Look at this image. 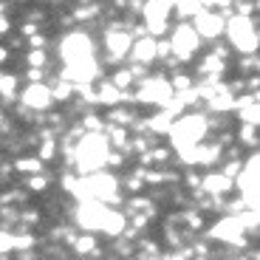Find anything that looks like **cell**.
<instances>
[{
  "label": "cell",
  "instance_id": "cell-23",
  "mask_svg": "<svg viewBox=\"0 0 260 260\" xmlns=\"http://www.w3.org/2000/svg\"><path fill=\"white\" fill-rule=\"evenodd\" d=\"M238 139H241V144L243 147H257V127L254 124H243L241 127V133H238Z\"/></svg>",
  "mask_w": 260,
  "mask_h": 260
},
{
  "label": "cell",
  "instance_id": "cell-32",
  "mask_svg": "<svg viewBox=\"0 0 260 260\" xmlns=\"http://www.w3.org/2000/svg\"><path fill=\"white\" fill-rule=\"evenodd\" d=\"M28 79H31V82H43V71H37V68H28Z\"/></svg>",
  "mask_w": 260,
  "mask_h": 260
},
{
  "label": "cell",
  "instance_id": "cell-3",
  "mask_svg": "<svg viewBox=\"0 0 260 260\" xmlns=\"http://www.w3.org/2000/svg\"><path fill=\"white\" fill-rule=\"evenodd\" d=\"M223 31L229 34V43L241 54H254L257 51V43H260V34H257V23L249 17H229L226 20V28Z\"/></svg>",
  "mask_w": 260,
  "mask_h": 260
},
{
  "label": "cell",
  "instance_id": "cell-11",
  "mask_svg": "<svg viewBox=\"0 0 260 260\" xmlns=\"http://www.w3.org/2000/svg\"><path fill=\"white\" fill-rule=\"evenodd\" d=\"M20 102H23V108H28V111H46L48 105L54 102V99H51V88L43 85V82H31L26 91H23Z\"/></svg>",
  "mask_w": 260,
  "mask_h": 260
},
{
  "label": "cell",
  "instance_id": "cell-26",
  "mask_svg": "<svg viewBox=\"0 0 260 260\" xmlns=\"http://www.w3.org/2000/svg\"><path fill=\"white\" fill-rule=\"evenodd\" d=\"M46 51H31V54H28V57H26V62L28 65H31V68H37V71H43V65H46Z\"/></svg>",
  "mask_w": 260,
  "mask_h": 260
},
{
  "label": "cell",
  "instance_id": "cell-28",
  "mask_svg": "<svg viewBox=\"0 0 260 260\" xmlns=\"http://www.w3.org/2000/svg\"><path fill=\"white\" fill-rule=\"evenodd\" d=\"M54 150H57V147H54L51 139H48V142H43V147H40V161H51V158H54Z\"/></svg>",
  "mask_w": 260,
  "mask_h": 260
},
{
  "label": "cell",
  "instance_id": "cell-29",
  "mask_svg": "<svg viewBox=\"0 0 260 260\" xmlns=\"http://www.w3.org/2000/svg\"><path fill=\"white\" fill-rule=\"evenodd\" d=\"M28 187H31L34 192H43V189L48 187V178L46 176H43V178H40V176H28Z\"/></svg>",
  "mask_w": 260,
  "mask_h": 260
},
{
  "label": "cell",
  "instance_id": "cell-19",
  "mask_svg": "<svg viewBox=\"0 0 260 260\" xmlns=\"http://www.w3.org/2000/svg\"><path fill=\"white\" fill-rule=\"evenodd\" d=\"M238 116H241L243 124H254V127H257V116H260L257 99H254V102H249V105H243V108H238Z\"/></svg>",
  "mask_w": 260,
  "mask_h": 260
},
{
  "label": "cell",
  "instance_id": "cell-22",
  "mask_svg": "<svg viewBox=\"0 0 260 260\" xmlns=\"http://www.w3.org/2000/svg\"><path fill=\"white\" fill-rule=\"evenodd\" d=\"M147 127H150V130H156V133H170V127H173V116H170L167 111H161L158 116L150 119Z\"/></svg>",
  "mask_w": 260,
  "mask_h": 260
},
{
  "label": "cell",
  "instance_id": "cell-4",
  "mask_svg": "<svg viewBox=\"0 0 260 260\" xmlns=\"http://www.w3.org/2000/svg\"><path fill=\"white\" fill-rule=\"evenodd\" d=\"M170 12H173V0H147L144 3V28L153 40H158L170 28Z\"/></svg>",
  "mask_w": 260,
  "mask_h": 260
},
{
  "label": "cell",
  "instance_id": "cell-27",
  "mask_svg": "<svg viewBox=\"0 0 260 260\" xmlns=\"http://www.w3.org/2000/svg\"><path fill=\"white\" fill-rule=\"evenodd\" d=\"M14 249V235L12 232H0V254H9Z\"/></svg>",
  "mask_w": 260,
  "mask_h": 260
},
{
  "label": "cell",
  "instance_id": "cell-24",
  "mask_svg": "<svg viewBox=\"0 0 260 260\" xmlns=\"http://www.w3.org/2000/svg\"><path fill=\"white\" fill-rule=\"evenodd\" d=\"M133 79H136V77H133V71H116L111 77V85H113V88H119V91H124L127 85H133Z\"/></svg>",
  "mask_w": 260,
  "mask_h": 260
},
{
  "label": "cell",
  "instance_id": "cell-14",
  "mask_svg": "<svg viewBox=\"0 0 260 260\" xmlns=\"http://www.w3.org/2000/svg\"><path fill=\"white\" fill-rule=\"evenodd\" d=\"M232 187H235V181H232V178H226L223 173H212V176H207L201 181V189H204V192H209V195H215V198L223 195V192H229Z\"/></svg>",
  "mask_w": 260,
  "mask_h": 260
},
{
  "label": "cell",
  "instance_id": "cell-36",
  "mask_svg": "<svg viewBox=\"0 0 260 260\" xmlns=\"http://www.w3.org/2000/svg\"><path fill=\"white\" fill-rule=\"evenodd\" d=\"M0 122H3V113H0Z\"/></svg>",
  "mask_w": 260,
  "mask_h": 260
},
{
  "label": "cell",
  "instance_id": "cell-16",
  "mask_svg": "<svg viewBox=\"0 0 260 260\" xmlns=\"http://www.w3.org/2000/svg\"><path fill=\"white\" fill-rule=\"evenodd\" d=\"M124 91H119V88H113L111 79H105L102 85H99V91H96V102H105V105H113L116 108L119 102H122Z\"/></svg>",
  "mask_w": 260,
  "mask_h": 260
},
{
  "label": "cell",
  "instance_id": "cell-10",
  "mask_svg": "<svg viewBox=\"0 0 260 260\" xmlns=\"http://www.w3.org/2000/svg\"><path fill=\"white\" fill-rule=\"evenodd\" d=\"M215 241H226V243H235V246H243L246 238H243V226H241V218L238 215H229L226 221L215 223L212 232H209Z\"/></svg>",
  "mask_w": 260,
  "mask_h": 260
},
{
  "label": "cell",
  "instance_id": "cell-31",
  "mask_svg": "<svg viewBox=\"0 0 260 260\" xmlns=\"http://www.w3.org/2000/svg\"><path fill=\"white\" fill-rule=\"evenodd\" d=\"M127 189H130V192H139V189H142V178H130Z\"/></svg>",
  "mask_w": 260,
  "mask_h": 260
},
{
  "label": "cell",
  "instance_id": "cell-25",
  "mask_svg": "<svg viewBox=\"0 0 260 260\" xmlns=\"http://www.w3.org/2000/svg\"><path fill=\"white\" fill-rule=\"evenodd\" d=\"M71 93H74V88H71L68 82L51 88V99H54V102H65V99H71Z\"/></svg>",
  "mask_w": 260,
  "mask_h": 260
},
{
  "label": "cell",
  "instance_id": "cell-34",
  "mask_svg": "<svg viewBox=\"0 0 260 260\" xmlns=\"http://www.w3.org/2000/svg\"><path fill=\"white\" fill-rule=\"evenodd\" d=\"M6 57H9V48L0 46V62H6Z\"/></svg>",
  "mask_w": 260,
  "mask_h": 260
},
{
  "label": "cell",
  "instance_id": "cell-9",
  "mask_svg": "<svg viewBox=\"0 0 260 260\" xmlns=\"http://www.w3.org/2000/svg\"><path fill=\"white\" fill-rule=\"evenodd\" d=\"M108 215V207L99 201H82L77 209V221L85 232H93V229H102V221Z\"/></svg>",
  "mask_w": 260,
  "mask_h": 260
},
{
  "label": "cell",
  "instance_id": "cell-35",
  "mask_svg": "<svg viewBox=\"0 0 260 260\" xmlns=\"http://www.w3.org/2000/svg\"><path fill=\"white\" fill-rule=\"evenodd\" d=\"M238 3H246V0H238Z\"/></svg>",
  "mask_w": 260,
  "mask_h": 260
},
{
  "label": "cell",
  "instance_id": "cell-17",
  "mask_svg": "<svg viewBox=\"0 0 260 260\" xmlns=\"http://www.w3.org/2000/svg\"><path fill=\"white\" fill-rule=\"evenodd\" d=\"M17 85H20L17 74H0V96H3V99H14V96H17Z\"/></svg>",
  "mask_w": 260,
  "mask_h": 260
},
{
  "label": "cell",
  "instance_id": "cell-1",
  "mask_svg": "<svg viewBox=\"0 0 260 260\" xmlns=\"http://www.w3.org/2000/svg\"><path fill=\"white\" fill-rule=\"evenodd\" d=\"M108 153H111V144H108L105 133H88V136H82L77 142V147H74V158L79 164V173L82 176L85 173L88 176L99 173L105 167V161H108Z\"/></svg>",
  "mask_w": 260,
  "mask_h": 260
},
{
  "label": "cell",
  "instance_id": "cell-7",
  "mask_svg": "<svg viewBox=\"0 0 260 260\" xmlns=\"http://www.w3.org/2000/svg\"><path fill=\"white\" fill-rule=\"evenodd\" d=\"M59 54L65 57V65H68V62H77V59H88V57H93V43L88 40V34L74 31V34H68V37L62 40Z\"/></svg>",
  "mask_w": 260,
  "mask_h": 260
},
{
  "label": "cell",
  "instance_id": "cell-8",
  "mask_svg": "<svg viewBox=\"0 0 260 260\" xmlns=\"http://www.w3.org/2000/svg\"><path fill=\"white\" fill-rule=\"evenodd\" d=\"M195 34L201 40H215L221 37L223 28H226V20H223V14L218 12H209V9H201V12L195 14Z\"/></svg>",
  "mask_w": 260,
  "mask_h": 260
},
{
  "label": "cell",
  "instance_id": "cell-33",
  "mask_svg": "<svg viewBox=\"0 0 260 260\" xmlns=\"http://www.w3.org/2000/svg\"><path fill=\"white\" fill-rule=\"evenodd\" d=\"M6 31H9V20L0 17V34H6Z\"/></svg>",
  "mask_w": 260,
  "mask_h": 260
},
{
  "label": "cell",
  "instance_id": "cell-21",
  "mask_svg": "<svg viewBox=\"0 0 260 260\" xmlns=\"http://www.w3.org/2000/svg\"><path fill=\"white\" fill-rule=\"evenodd\" d=\"M74 249H77L79 257H85L88 252H96V241H93V235H79V238H74Z\"/></svg>",
  "mask_w": 260,
  "mask_h": 260
},
{
  "label": "cell",
  "instance_id": "cell-13",
  "mask_svg": "<svg viewBox=\"0 0 260 260\" xmlns=\"http://www.w3.org/2000/svg\"><path fill=\"white\" fill-rule=\"evenodd\" d=\"M130 59L136 65H144L147 68L153 59H156V40L153 37H142V40H133V46H130Z\"/></svg>",
  "mask_w": 260,
  "mask_h": 260
},
{
  "label": "cell",
  "instance_id": "cell-15",
  "mask_svg": "<svg viewBox=\"0 0 260 260\" xmlns=\"http://www.w3.org/2000/svg\"><path fill=\"white\" fill-rule=\"evenodd\" d=\"M124 226H127V218L119 209H108V215H105V221H102V232L108 238H119L124 232Z\"/></svg>",
  "mask_w": 260,
  "mask_h": 260
},
{
  "label": "cell",
  "instance_id": "cell-6",
  "mask_svg": "<svg viewBox=\"0 0 260 260\" xmlns=\"http://www.w3.org/2000/svg\"><path fill=\"white\" fill-rule=\"evenodd\" d=\"M198 43H201V37H198L195 28L187 26V23L176 26V31H173V37H170V48H173L176 59H189L195 54V48H198Z\"/></svg>",
  "mask_w": 260,
  "mask_h": 260
},
{
  "label": "cell",
  "instance_id": "cell-30",
  "mask_svg": "<svg viewBox=\"0 0 260 260\" xmlns=\"http://www.w3.org/2000/svg\"><path fill=\"white\" fill-rule=\"evenodd\" d=\"M40 46H46V37H43V34H31V48L40 51Z\"/></svg>",
  "mask_w": 260,
  "mask_h": 260
},
{
  "label": "cell",
  "instance_id": "cell-20",
  "mask_svg": "<svg viewBox=\"0 0 260 260\" xmlns=\"http://www.w3.org/2000/svg\"><path fill=\"white\" fill-rule=\"evenodd\" d=\"M14 167H17L20 173H26V176H40V173H43V161H40V158H17Z\"/></svg>",
  "mask_w": 260,
  "mask_h": 260
},
{
  "label": "cell",
  "instance_id": "cell-5",
  "mask_svg": "<svg viewBox=\"0 0 260 260\" xmlns=\"http://www.w3.org/2000/svg\"><path fill=\"white\" fill-rule=\"evenodd\" d=\"M257 173H260V167H257V156H252L246 164L241 167V173L235 176V184L241 187V201H243V207H249V209H257Z\"/></svg>",
  "mask_w": 260,
  "mask_h": 260
},
{
  "label": "cell",
  "instance_id": "cell-12",
  "mask_svg": "<svg viewBox=\"0 0 260 260\" xmlns=\"http://www.w3.org/2000/svg\"><path fill=\"white\" fill-rule=\"evenodd\" d=\"M130 46H133V37H130L124 28H108V57H111L113 62L127 57Z\"/></svg>",
  "mask_w": 260,
  "mask_h": 260
},
{
  "label": "cell",
  "instance_id": "cell-2",
  "mask_svg": "<svg viewBox=\"0 0 260 260\" xmlns=\"http://www.w3.org/2000/svg\"><path fill=\"white\" fill-rule=\"evenodd\" d=\"M204 133H207V119L204 116H181L178 122H173V127H170V139H173V147L178 150V153H184V150L195 147V144H201Z\"/></svg>",
  "mask_w": 260,
  "mask_h": 260
},
{
  "label": "cell",
  "instance_id": "cell-18",
  "mask_svg": "<svg viewBox=\"0 0 260 260\" xmlns=\"http://www.w3.org/2000/svg\"><path fill=\"white\" fill-rule=\"evenodd\" d=\"M173 9L178 12V17H195L201 12V3L198 0H173Z\"/></svg>",
  "mask_w": 260,
  "mask_h": 260
}]
</instances>
